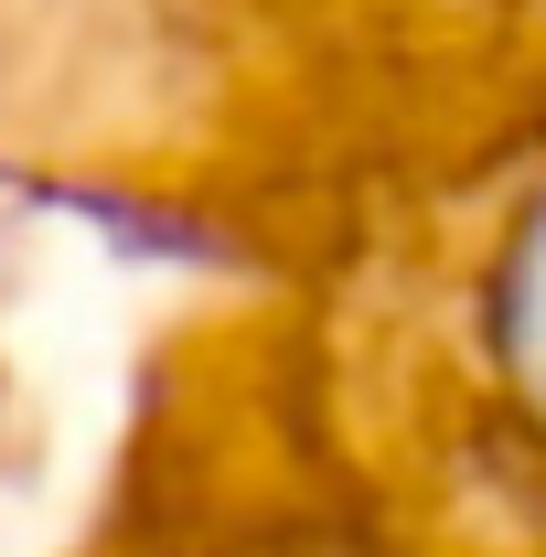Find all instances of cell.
Returning a JSON list of instances; mask_svg holds the SVG:
<instances>
[{
  "instance_id": "1",
  "label": "cell",
  "mask_w": 546,
  "mask_h": 557,
  "mask_svg": "<svg viewBox=\"0 0 546 557\" xmlns=\"http://www.w3.org/2000/svg\"><path fill=\"white\" fill-rule=\"evenodd\" d=\"M493 364H504V386L525 397V418L546 429V194H536V214L514 225L504 269H493Z\"/></svg>"
}]
</instances>
